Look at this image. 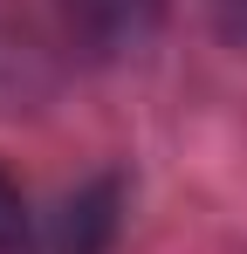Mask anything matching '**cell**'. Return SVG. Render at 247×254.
<instances>
[{"mask_svg":"<svg viewBox=\"0 0 247 254\" xmlns=\"http://www.w3.org/2000/svg\"><path fill=\"white\" fill-rule=\"evenodd\" d=\"M62 7H69V21H76L89 42H103V48L137 42L151 28V14H158V0H62Z\"/></svg>","mask_w":247,"mask_h":254,"instance_id":"obj_1","label":"cell"},{"mask_svg":"<svg viewBox=\"0 0 247 254\" xmlns=\"http://www.w3.org/2000/svg\"><path fill=\"white\" fill-rule=\"evenodd\" d=\"M28 234V213H21V192H14V179L0 172V248H14Z\"/></svg>","mask_w":247,"mask_h":254,"instance_id":"obj_2","label":"cell"},{"mask_svg":"<svg viewBox=\"0 0 247 254\" xmlns=\"http://www.w3.org/2000/svg\"><path fill=\"white\" fill-rule=\"evenodd\" d=\"M213 14H220V28L234 42H247V0H213Z\"/></svg>","mask_w":247,"mask_h":254,"instance_id":"obj_3","label":"cell"}]
</instances>
